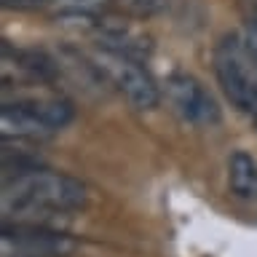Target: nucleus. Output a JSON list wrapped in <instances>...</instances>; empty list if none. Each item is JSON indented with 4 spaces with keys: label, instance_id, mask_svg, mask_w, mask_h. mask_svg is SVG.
<instances>
[{
    "label": "nucleus",
    "instance_id": "nucleus-1",
    "mask_svg": "<svg viewBox=\"0 0 257 257\" xmlns=\"http://www.w3.org/2000/svg\"><path fill=\"white\" fill-rule=\"evenodd\" d=\"M88 201L86 185L70 174L51 169L30 166L14 174L3 188V214L6 217H51L83 209Z\"/></svg>",
    "mask_w": 257,
    "mask_h": 257
},
{
    "label": "nucleus",
    "instance_id": "nucleus-2",
    "mask_svg": "<svg viewBox=\"0 0 257 257\" xmlns=\"http://www.w3.org/2000/svg\"><path fill=\"white\" fill-rule=\"evenodd\" d=\"M75 118L70 102L64 99H24V102H6L0 112V128L3 137H43L59 132Z\"/></svg>",
    "mask_w": 257,
    "mask_h": 257
},
{
    "label": "nucleus",
    "instance_id": "nucleus-3",
    "mask_svg": "<svg viewBox=\"0 0 257 257\" xmlns=\"http://www.w3.org/2000/svg\"><path fill=\"white\" fill-rule=\"evenodd\" d=\"M96 70L102 72L110 83H115V88L134 104L137 110H153L161 102V91L156 86V80L150 78V72L134 59L132 54H123L118 48L102 46L96 51Z\"/></svg>",
    "mask_w": 257,
    "mask_h": 257
},
{
    "label": "nucleus",
    "instance_id": "nucleus-4",
    "mask_svg": "<svg viewBox=\"0 0 257 257\" xmlns=\"http://www.w3.org/2000/svg\"><path fill=\"white\" fill-rule=\"evenodd\" d=\"M246 62H252L246 46L238 43L236 35L222 38L214 48V75L222 94L236 104L238 110L252 112V102L257 96V83L249 75Z\"/></svg>",
    "mask_w": 257,
    "mask_h": 257
},
{
    "label": "nucleus",
    "instance_id": "nucleus-5",
    "mask_svg": "<svg viewBox=\"0 0 257 257\" xmlns=\"http://www.w3.org/2000/svg\"><path fill=\"white\" fill-rule=\"evenodd\" d=\"M166 96H169V102H172L174 112L185 120V123L212 126L220 120V107H217L214 96L193 75H185V72L172 75L166 80Z\"/></svg>",
    "mask_w": 257,
    "mask_h": 257
},
{
    "label": "nucleus",
    "instance_id": "nucleus-6",
    "mask_svg": "<svg viewBox=\"0 0 257 257\" xmlns=\"http://www.w3.org/2000/svg\"><path fill=\"white\" fill-rule=\"evenodd\" d=\"M75 241L46 225H19L3 228V254H30V257H67Z\"/></svg>",
    "mask_w": 257,
    "mask_h": 257
},
{
    "label": "nucleus",
    "instance_id": "nucleus-7",
    "mask_svg": "<svg viewBox=\"0 0 257 257\" xmlns=\"http://www.w3.org/2000/svg\"><path fill=\"white\" fill-rule=\"evenodd\" d=\"M228 182L238 198H257V161L244 150L228 158Z\"/></svg>",
    "mask_w": 257,
    "mask_h": 257
},
{
    "label": "nucleus",
    "instance_id": "nucleus-8",
    "mask_svg": "<svg viewBox=\"0 0 257 257\" xmlns=\"http://www.w3.org/2000/svg\"><path fill=\"white\" fill-rule=\"evenodd\" d=\"M252 115H254V120H257V96H254V102H252Z\"/></svg>",
    "mask_w": 257,
    "mask_h": 257
}]
</instances>
